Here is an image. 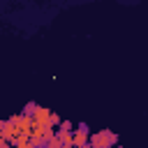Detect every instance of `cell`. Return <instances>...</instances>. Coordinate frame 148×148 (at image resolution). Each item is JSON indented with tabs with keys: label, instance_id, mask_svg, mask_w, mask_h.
I'll return each mask as SVG.
<instances>
[{
	"label": "cell",
	"instance_id": "cell-1",
	"mask_svg": "<svg viewBox=\"0 0 148 148\" xmlns=\"http://www.w3.org/2000/svg\"><path fill=\"white\" fill-rule=\"evenodd\" d=\"M88 141H90L92 148H116L118 146V134L111 132V130H102V132L90 134Z\"/></svg>",
	"mask_w": 148,
	"mask_h": 148
},
{
	"label": "cell",
	"instance_id": "cell-2",
	"mask_svg": "<svg viewBox=\"0 0 148 148\" xmlns=\"http://www.w3.org/2000/svg\"><path fill=\"white\" fill-rule=\"evenodd\" d=\"M12 120L16 123V127H18V132H21V136L23 139H30L32 136V130H35V118H28V116H12Z\"/></svg>",
	"mask_w": 148,
	"mask_h": 148
},
{
	"label": "cell",
	"instance_id": "cell-3",
	"mask_svg": "<svg viewBox=\"0 0 148 148\" xmlns=\"http://www.w3.org/2000/svg\"><path fill=\"white\" fill-rule=\"evenodd\" d=\"M21 136V132H18V127H16V123L9 118V120H5V130H2V139L7 141V143H14L16 139Z\"/></svg>",
	"mask_w": 148,
	"mask_h": 148
},
{
	"label": "cell",
	"instance_id": "cell-4",
	"mask_svg": "<svg viewBox=\"0 0 148 148\" xmlns=\"http://www.w3.org/2000/svg\"><path fill=\"white\" fill-rule=\"evenodd\" d=\"M88 139H90V134H86V132H72V143H74V148L76 146H83V143H88Z\"/></svg>",
	"mask_w": 148,
	"mask_h": 148
},
{
	"label": "cell",
	"instance_id": "cell-5",
	"mask_svg": "<svg viewBox=\"0 0 148 148\" xmlns=\"http://www.w3.org/2000/svg\"><path fill=\"white\" fill-rule=\"evenodd\" d=\"M37 109H39V104H37V102H28V104L23 106V116H28V118H35Z\"/></svg>",
	"mask_w": 148,
	"mask_h": 148
},
{
	"label": "cell",
	"instance_id": "cell-6",
	"mask_svg": "<svg viewBox=\"0 0 148 148\" xmlns=\"http://www.w3.org/2000/svg\"><path fill=\"white\" fill-rule=\"evenodd\" d=\"M56 139L65 146V143H72V134L69 132H60V130H56Z\"/></svg>",
	"mask_w": 148,
	"mask_h": 148
},
{
	"label": "cell",
	"instance_id": "cell-7",
	"mask_svg": "<svg viewBox=\"0 0 148 148\" xmlns=\"http://www.w3.org/2000/svg\"><path fill=\"white\" fill-rule=\"evenodd\" d=\"M72 127H74V125H72V120H62V123H60V127H58V130H60V132H69V134H72V132H74V130H72Z\"/></svg>",
	"mask_w": 148,
	"mask_h": 148
},
{
	"label": "cell",
	"instance_id": "cell-8",
	"mask_svg": "<svg viewBox=\"0 0 148 148\" xmlns=\"http://www.w3.org/2000/svg\"><path fill=\"white\" fill-rule=\"evenodd\" d=\"M12 148H30L28 146V139H23V136H18L14 143H12Z\"/></svg>",
	"mask_w": 148,
	"mask_h": 148
},
{
	"label": "cell",
	"instance_id": "cell-9",
	"mask_svg": "<svg viewBox=\"0 0 148 148\" xmlns=\"http://www.w3.org/2000/svg\"><path fill=\"white\" fill-rule=\"evenodd\" d=\"M60 123H62V120H60V116L51 111V125H53V130H58V127H60Z\"/></svg>",
	"mask_w": 148,
	"mask_h": 148
},
{
	"label": "cell",
	"instance_id": "cell-10",
	"mask_svg": "<svg viewBox=\"0 0 148 148\" xmlns=\"http://www.w3.org/2000/svg\"><path fill=\"white\" fill-rule=\"evenodd\" d=\"M49 148H62V143H60V141H58V139L53 136V139L49 141Z\"/></svg>",
	"mask_w": 148,
	"mask_h": 148
},
{
	"label": "cell",
	"instance_id": "cell-11",
	"mask_svg": "<svg viewBox=\"0 0 148 148\" xmlns=\"http://www.w3.org/2000/svg\"><path fill=\"white\" fill-rule=\"evenodd\" d=\"M79 132H86V134H90V130H88V125H86V123H79Z\"/></svg>",
	"mask_w": 148,
	"mask_h": 148
},
{
	"label": "cell",
	"instance_id": "cell-12",
	"mask_svg": "<svg viewBox=\"0 0 148 148\" xmlns=\"http://www.w3.org/2000/svg\"><path fill=\"white\" fill-rule=\"evenodd\" d=\"M0 148H12V143H7V141L2 139V141H0Z\"/></svg>",
	"mask_w": 148,
	"mask_h": 148
},
{
	"label": "cell",
	"instance_id": "cell-13",
	"mask_svg": "<svg viewBox=\"0 0 148 148\" xmlns=\"http://www.w3.org/2000/svg\"><path fill=\"white\" fill-rule=\"evenodd\" d=\"M2 130H5V120H0V139H2Z\"/></svg>",
	"mask_w": 148,
	"mask_h": 148
},
{
	"label": "cell",
	"instance_id": "cell-14",
	"mask_svg": "<svg viewBox=\"0 0 148 148\" xmlns=\"http://www.w3.org/2000/svg\"><path fill=\"white\" fill-rule=\"evenodd\" d=\"M76 148H92V146H90V141H88V143H83V146H76Z\"/></svg>",
	"mask_w": 148,
	"mask_h": 148
},
{
	"label": "cell",
	"instance_id": "cell-15",
	"mask_svg": "<svg viewBox=\"0 0 148 148\" xmlns=\"http://www.w3.org/2000/svg\"><path fill=\"white\" fill-rule=\"evenodd\" d=\"M62 148H74V143H65V146H62Z\"/></svg>",
	"mask_w": 148,
	"mask_h": 148
},
{
	"label": "cell",
	"instance_id": "cell-16",
	"mask_svg": "<svg viewBox=\"0 0 148 148\" xmlns=\"http://www.w3.org/2000/svg\"><path fill=\"white\" fill-rule=\"evenodd\" d=\"M116 148H123V146H116Z\"/></svg>",
	"mask_w": 148,
	"mask_h": 148
}]
</instances>
